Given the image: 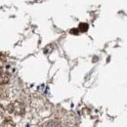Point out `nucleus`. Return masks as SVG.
<instances>
[{
    "instance_id": "f257e3e1",
    "label": "nucleus",
    "mask_w": 127,
    "mask_h": 127,
    "mask_svg": "<svg viewBox=\"0 0 127 127\" xmlns=\"http://www.w3.org/2000/svg\"><path fill=\"white\" fill-rule=\"evenodd\" d=\"M47 127H59V126L56 125V124H50V125H48Z\"/></svg>"
},
{
    "instance_id": "f03ea898",
    "label": "nucleus",
    "mask_w": 127,
    "mask_h": 127,
    "mask_svg": "<svg viewBox=\"0 0 127 127\" xmlns=\"http://www.w3.org/2000/svg\"><path fill=\"white\" fill-rule=\"evenodd\" d=\"M1 114H2V109L0 108V115H1Z\"/></svg>"
}]
</instances>
